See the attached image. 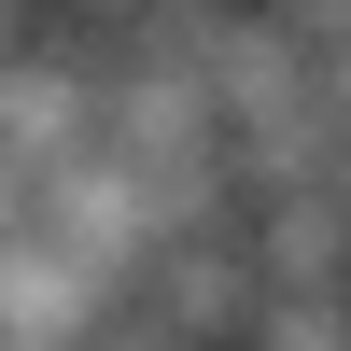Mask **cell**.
Returning a JSON list of instances; mask_svg holds the SVG:
<instances>
[]
</instances>
